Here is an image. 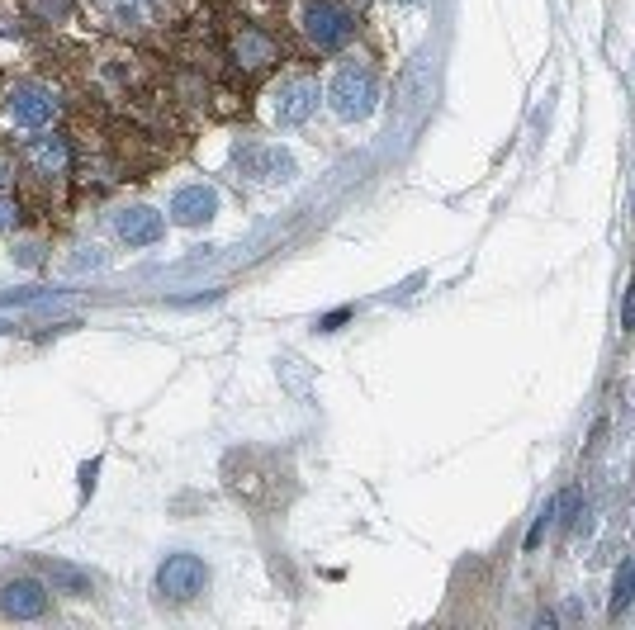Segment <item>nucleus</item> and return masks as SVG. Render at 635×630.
I'll return each instance as SVG.
<instances>
[{
	"label": "nucleus",
	"mask_w": 635,
	"mask_h": 630,
	"mask_svg": "<svg viewBox=\"0 0 635 630\" xmlns=\"http://www.w3.org/2000/svg\"><path fill=\"white\" fill-rule=\"evenodd\" d=\"M327 100H332V109L342 114L346 124H351V119H365V114L375 109V100H380V81H375V72H370V67L351 62V67H342V72L332 76Z\"/></svg>",
	"instance_id": "obj_1"
},
{
	"label": "nucleus",
	"mask_w": 635,
	"mask_h": 630,
	"mask_svg": "<svg viewBox=\"0 0 635 630\" xmlns=\"http://www.w3.org/2000/svg\"><path fill=\"white\" fill-rule=\"evenodd\" d=\"M209 588V569H204L200 555H166L162 564H157V597L162 602H176V607H185V602H195V597Z\"/></svg>",
	"instance_id": "obj_2"
},
{
	"label": "nucleus",
	"mask_w": 635,
	"mask_h": 630,
	"mask_svg": "<svg viewBox=\"0 0 635 630\" xmlns=\"http://www.w3.org/2000/svg\"><path fill=\"white\" fill-rule=\"evenodd\" d=\"M299 29L309 34V43L318 48V53H337L346 38H351L356 19L346 15L337 0H309V5H304V15H299Z\"/></svg>",
	"instance_id": "obj_3"
},
{
	"label": "nucleus",
	"mask_w": 635,
	"mask_h": 630,
	"mask_svg": "<svg viewBox=\"0 0 635 630\" xmlns=\"http://www.w3.org/2000/svg\"><path fill=\"white\" fill-rule=\"evenodd\" d=\"M5 109H10V119L24 128H43L57 119V95L48 86H38V81H19L10 95H5Z\"/></svg>",
	"instance_id": "obj_4"
},
{
	"label": "nucleus",
	"mask_w": 635,
	"mask_h": 630,
	"mask_svg": "<svg viewBox=\"0 0 635 630\" xmlns=\"http://www.w3.org/2000/svg\"><path fill=\"white\" fill-rule=\"evenodd\" d=\"M237 176L256 180V185H275V180H294V162L280 152V147H266V143H252V147H237Z\"/></svg>",
	"instance_id": "obj_5"
},
{
	"label": "nucleus",
	"mask_w": 635,
	"mask_h": 630,
	"mask_svg": "<svg viewBox=\"0 0 635 630\" xmlns=\"http://www.w3.org/2000/svg\"><path fill=\"white\" fill-rule=\"evenodd\" d=\"M313 114H318V81H313V76L285 81L280 95H275V124L299 128V124H309Z\"/></svg>",
	"instance_id": "obj_6"
},
{
	"label": "nucleus",
	"mask_w": 635,
	"mask_h": 630,
	"mask_svg": "<svg viewBox=\"0 0 635 630\" xmlns=\"http://www.w3.org/2000/svg\"><path fill=\"white\" fill-rule=\"evenodd\" d=\"M114 233H119V242H128V247H157L166 237V218L157 214V209H147V204H133V209H119Z\"/></svg>",
	"instance_id": "obj_7"
},
{
	"label": "nucleus",
	"mask_w": 635,
	"mask_h": 630,
	"mask_svg": "<svg viewBox=\"0 0 635 630\" xmlns=\"http://www.w3.org/2000/svg\"><path fill=\"white\" fill-rule=\"evenodd\" d=\"M24 166L34 171V176H67V166H72V152H67V138H57V133H38L24 143Z\"/></svg>",
	"instance_id": "obj_8"
},
{
	"label": "nucleus",
	"mask_w": 635,
	"mask_h": 630,
	"mask_svg": "<svg viewBox=\"0 0 635 630\" xmlns=\"http://www.w3.org/2000/svg\"><path fill=\"white\" fill-rule=\"evenodd\" d=\"M0 612L15 616V621H34V616H43L48 612L43 583H38V578H15V583H5V588H0Z\"/></svg>",
	"instance_id": "obj_9"
},
{
	"label": "nucleus",
	"mask_w": 635,
	"mask_h": 630,
	"mask_svg": "<svg viewBox=\"0 0 635 630\" xmlns=\"http://www.w3.org/2000/svg\"><path fill=\"white\" fill-rule=\"evenodd\" d=\"M218 214V195L209 185H181L176 195H171V218L185 223V228H200L209 218Z\"/></svg>",
	"instance_id": "obj_10"
},
{
	"label": "nucleus",
	"mask_w": 635,
	"mask_h": 630,
	"mask_svg": "<svg viewBox=\"0 0 635 630\" xmlns=\"http://www.w3.org/2000/svg\"><path fill=\"white\" fill-rule=\"evenodd\" d=\"M100 5L124 29H147V24H157L166 15V0H100Z\"/></svg>",
	"instance_id": "obj_11"
},
{
	"label": "nucleus",
	"mask_w": 635,
	"mask_h": 630,
	"mask_svg": "<svg viewBox=\"0 0 635 630\" xmlns=\"http://www.w3.org/2000/svg\"><path fill=\"white\" fill-rule=\"evenodd\" d=\"M233 57H237V67L261 72V67H271L275 62V43L261 34V29H242V34L233 38Z\"/></svg>",
	"instance_id": "obj_12"
},
{
	"label": "nucleus",
	"mask_w": 635,
	"mask_h": 630,
	"mask_svg": "<svg viewBox=\"0 0 635 630\" xmlns=\"http://www.w3.org/2000/svg\"><path fill=\"white\" fill-rule=\"evenodd\" d=\"M43 574L53 578L57 588H67V593H76V597L91 593V578L81 574V569H72V564H62V559H43Z\"/></svg>",
	"instance_id": "obj_13"
},
{
	"label": "nucleus",
	"mask_w": 635,
	"mask_h": 630,
	"mask_svg": "<svg viewBox=\"0 0 635 630\" xmlns=\"http://www.w3.org/2000/svg\"><path fill=\"white\" fill-rule=\"evenodd\" d=\"M631 602H635V559H626V564H621V574H617V583H612V616H621Z\"/></svg>",
	"instance_id": "obj_14"
},
{
	"label": "nucleus",
	"mask_w": 635,
	"mask_h": 630,
	"mask_svg": "<svg viewBox=\"0 0 635 630\" xmlns=\"http://www.w3.org/2000/svg\"><path fill=\"white\" fill-rule=\"evenodd\" d=\"M15 223H19V204H15V199L0 195V233H10Z\"/></svg>",
	"instance_id": "obj_15"
},
{
	"label": "nucleus",
	"mask_w": 635,
	"mask_h": 630,
	"mask_svg": "<svg viewBox=\"0 0 635 630\" xmlns=\"http://www.w3.org/2000/svg\"><path fill=\"white\" fill-rule=\"evenodd\" d=\"M621 327H626V332H635V280H631V289H626V308H621Z\"/></svg>",
	"instance_id": "obj_16"
},
{
	"label": "nucleus",
	"mask_w": 635,
	"mask_h": 630,
	"mask_svg": "<svg viewBox=\"0 0 635 630\" xmlns=\"http://www.w3.org/2000/svg\"><path fill=\"white\" fill-rule=\"evenodd\" d=\"M346 318H351V313H346V308H337V313H327L323 323H318V332H337V327H342Z\"/></svg>",
	"instance_id": "obj_17"
},
{
	"label": "nucleus",
	"mask_w": 635,
	"mask_h": 630,
	"mask_svg": "<svg viewBox=\"0 0 635 630\" xmlns=\"http://www.w3.org/2000/svg\"><path fill=\"white\" fill-rule=\"evenodd\" d=\"M95 474H100V460H91V465H81V488H86V493L95 488Z\"/></svg>",
	"instance_id": "obj_18"
},
{
	"label": "nucleus",
	"mask_w": 635,
	"mask_h": 630,
	"mask_svg": "<svg viewBox=\"0 0 635 630\" xmlns=\"http://www.w3.org/2000/svg\"><path fill=\"white\" fill-rule=\"evenodd\" d=\"M43 10H48V15H67V10H72V0H43Z\"/></svg>",
	"instance_id": "obj_19"
},
{
	"label": "nucleus",
	"mask_w": 635,
	"mask_h": 630,
	"mask_svg": "<svg viewBox=\"0 0 635 630\" xmlns=\"http://www.w3.org/2000/svg\"><path fill=\"white\" fill-rule=\"evenodd\" d=\"M5 180H10V171H5V162H0V185H5Z\"/></svg>",
	"instance_id": "obj_20"
}]
</instances>
